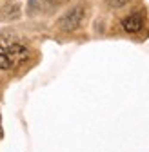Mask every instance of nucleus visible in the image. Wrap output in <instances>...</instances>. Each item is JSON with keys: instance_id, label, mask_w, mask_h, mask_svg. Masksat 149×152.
Wrapping results in <instances>:
<instances>
[{"instance_id": "4", "label": "nucleus", "mask_w": 149, "mask_h": 152, "mask_svg": "<svg viewBox=\"0 0 149 152\" xmlns=\"http://www.w3.org/2000/svg\"><path fill=\"white\" fill-rule=\"evenodd\" d=\"M13 65H15V64H13V60H11V56H9V53H7V49L0 45V69L7 71V69H11Z\"/></svg>"}, {"instance_id": "3", "label": "nucleus", "mask_w": 149, "mask_h": 152, "mask_svg": "<svg viewBox=\"0 0 149 152\" xmlns=\"http://www.w3.org/2000/svg\"><path fill=\"white\" fill-rule=\"evenodd\" d=\"M6 49H7L9 56H11L13 64H20V62H24L27 56H29V51H27L24 45H20V44H11V45H7Z\"/></svg>"}, {"instance_id": "2", "label": "nucleus", "mask_w": 149, "mask_h": 152, "mask_svg": "<svg viewBox=\"0 0 149 152\" xmlns=\"http://www.w3.org/2000/svg\"><path fill=\"white\" fill-rule=\"evenodd\" d=\"M142 26H144V20H142V16L136 15V13L125 16L124 20H122V27H124V31H127V33H138V31L142 29Z\"/></svg>"}, {"instance_id": "1", "label": "nucleus", "mask_w": 149, "mask_h": 152, "mask_svg": "<svg viewBox=\"0 0 149 152\" xmlns=\"http://www.w3.org/2000/svg\"><path fill=\"white\" fill-rule=\"evenodd\" d=\"M82 20H84V9L80 7V6H77V7H73V9H69L60 20H58V26H60V29L62 31H74L80 24H82Z\"/></svg>"}, {"instance_id": "5", "label": "nucleus", "mask_w": 149, "mask_h": 152, "mask_svg": "<svg viewBox=\"0 0 149 152\" xmlns=\"http://www.w3.org/2000/svg\"><path fill=\"white\" fill-rule=\"evenodd\" d=\"M53 2H60V0H53Z\"/></svg>"}]
</instances>
